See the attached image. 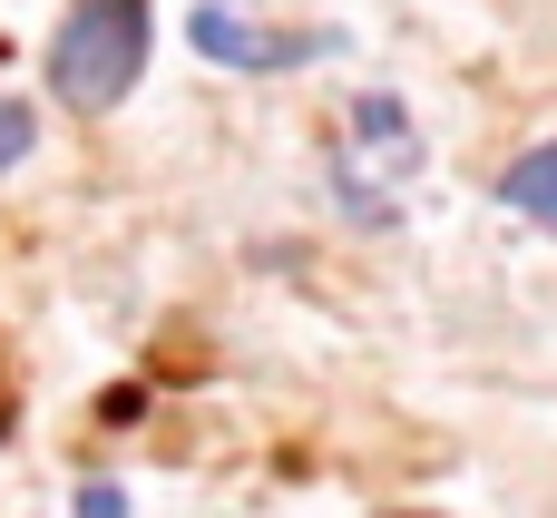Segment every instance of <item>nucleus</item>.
<instances>
[{"instance_id":"f03ea898","label":"nucleus","mask_w":557,"mask_h":518,"mask_svg":"<svg viewBox=\"0 0 557 518\" xmlns=\"http://www.w3.org/2000/svg\"><path fill=\"white\" fill-rule=\"evenodd\" d=\"M411 166H421V127H411V108H401L392 88L352 98V137H343V157H333V186H343V206H352L372 235L401 225V196H392L382 176H411Z\"/></svg>"},{"instance_id":"7ed1b4c3","label":"nucleus","mask_w":557,"mask_h":518,"mask_svg":"<svg viewBox=\"0 0 557 518\" xmlns=\"http://www.w3.org/2000/svg\"><path fill=\"white\" fill-rule=\"evenodd\" d=\"M186 39H196V59H215V69H245V78L313 69V59H333V49H343V29H264V20H245L235 0H196Z\"/></svg>"},{"instance_id":"0eeeda50","label":"nucleus","mask_w":557,"mask_h":518,"mask_svg":"<svg viewBox=\"0 0 557 518\" xmlns=\"http://www.w3.org/2000/svg\"><path fill=\"white\" fill-rule=\"evenodd\" d=\"M0 441H10V382H0Z\"/></svg>"},{"instance_id":"20e7f679","label":"nucleus","mask_w":557,"mask_h":518,"mask_svg":"<svg viewBox=\"0 0 557 518\" xmlns=\"http://www.w3.org/2000/svg\"><path fill=\"white\" fill-rule=\"evenodd\" d=\"M499 206L557 235V137H548V147H529V157H519V166L499 176Z\"/></svg>"},{"instance_id":"f257e3e1","label":"nucleus","mask_w":557,"mask_h":518,"mask_svg":"<svg viewBox=\"0 0 557 518\" xmlns=\"http://www.w3.org/2000/svg\"><path fill=\"white\" fill-rule=\"evenodd\" d=\"M137 78H147V0H69L49 39V98L108 118Z\"/></svg>"},{"instance_id":"423d86ee","label":"nucleus","mask_w":557,"mask_h":518,"mask_svg":"<svg viewBox=\"0 0 557 518\" xmlns=\"http://www.w3.org/2000/svg\"><path fill=\"white\" fill-rule=\"evenodd\" d=\"M78 518H127V490H117V480H88V490H78Z\"/></svg>"},{"instance_id":"39448f33","label":"nucleus","mask_w":557,"mask_h":518,"mask_svg":"<svg viewBox=\"0 0 557 518\" xmlns=\"http://www.w3.org/2000/svg\"><path fill=\"white\" fill-rule=\"evenodd\" d=\"M29 147H39V118H29V98H0V176H10Z\"/></svg>"}]
</instances>
